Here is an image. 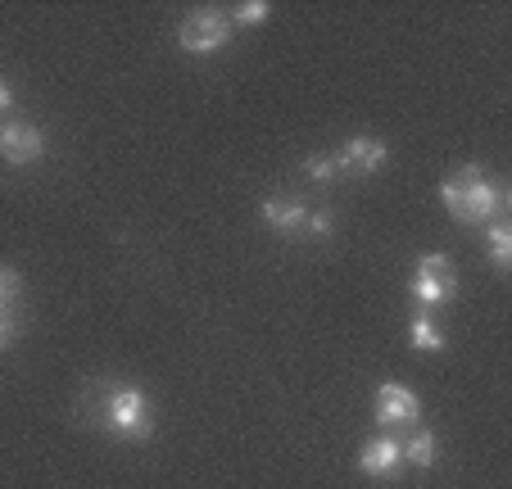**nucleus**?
I'll return each instance as SVG.
<instances>
[{"label": "nucleus", "mask_w": 512, "mask_h": 489, "mask_svg": "<svg viewBox=\"0 0 512 489\" xmlns=\"http://www.w3.org/2000/svg\"><path fill=\"white\" fill-rule=\"evenodd\" d=\"M404 444V462L408 467H431L435 462V435L431 431H413V440H399Z\"/></svg>", "instance_id": "f8f14e48"}, {"label": "nucleus", "mask_w": 512, "mask_h": 489, "mask_svg": "<svg viewBox=\"0 0 512 489\" xmlns=\"http://www.w3.org/2000/svg\"><path fill=\"white\" fill-rule=\"evenodd\" d=\"M386 159H390V150H386V141H377V136H354V141L340 150V168H345V173H354V177L381 173V168H386Z\"/></svg>", "instance_id": "0eeeda50"}, {"label": "nucleus", "mask_w": 512, "mask_h": 489, "mask_svg": "<svg viewBox=\"0 0 512 489\" xmlns=\"http://www.w3.org/2000/svg\"><path fill=\"white\" fill-rule=\"evenodd\" d=\"M408 340H413V349H445V336L435 331V322H431V313L426 308H417V317H413V326H408Z\"/></svg>", "instance_id": "9d476101"}, {"label": "nucleus", "mask_w": 512, "mask_h": 489, "mask_svg": "<svg viewBox=\"0 0 512 489\" xmlns=\"http://www.w3.org/2000/svg\"><path fill=\"white\" fill-rule=\"evenodd\" d=\"M304 173H309L313 182H336V177H345V168H340V154H309Z\"/></svg>", "instance_id": "ddd939ff"}, {"label": "nucleus", "mask_w": 512, "mask_h": 489, "mask_svg": "<svg viewBox=\"0 0 512 489\" xmlns=\"http://www.w3.org/2000/svg\"><path fill=\"white\" fill-rule=\"evenodd\" d=\"M19 340V322L10 317V308H0V349H10Z\"/></svg>", "instance_id": "f3484780"}, {"label": "nucleus", "mask_w": 512, "mask_h": 489, "mask_svg": "<svg viewBox=\"0 0 512 489\" xmlns=\"http://www.w3.org/2000/svg\"><path fill=\"white\" fill-rule=\"evenodd\" d=\"M413 299L422 308H440L454 299L458 290V277H454V259L449 254H422L417 259V272H413Z\"/></svg>", "instance_id": "7ed1b4c3"}, {"label": "nucleus", "mask_w": 512, "mask_h": 489, "mask_svg": "<svg viewBox=\"0 0 512 489\" xmlns=\"http://www.w3.org/2000/svg\"><path fill=\"white\" fill-rule=\"evenodd\" d=\"M304 218H309V204L295 200V195H272L263 200V222L272 231H304Z\"/></svg>", "instance_id": "1a4fd4ad"}, {"label": "nucleus", "mask_w": 512, "mask_h": 489, "mask_svg": "<svg viewBox=\"0 0 512 489\" xmlns=\"http://www.w3.org/2000/svg\"><path fill=\"white\" fill-rule=\"evenodd\" d=\"M232 19L227 14H209V10H200V14H191V19L177 28V46L186 50V55H213V50H223L227 41H232Z\"/></svg>", "instance_id": "20e7f679"}, {"label": "nucleus", "mask_w": 512, "mask_h": 489, "mask_svg": "<svg viewBox=\"0 0 512 489\" xmlns=\"http://www.w3.org/2000/svg\"><path fill=\"white\" fill-rule=\"evenodd\" d=\"M485 245H490L494 268L508 272V268H512V227H508V222H494L490 236H485Z\"/></svg>", "instance_id": "9b49d317"}, {"label": "nucleus", "mask_w": 512, "mask_h": 489, "mask_svg": "<svg viewBox=\"0 0 512 489\" xmlns=\"http://www.w3.org/2000/svg\"><path fill=\"white\" fill-rule=\"evenodd\" d=\"M372 413H377V422L386 426H417L422 422V399H417L408 385H395V381H386L377 390V403H372Z\"/></svg>", "instance_id": "423d86ee"}, {"label": "nucleus", "mask_w": 512, "mask_h": 489, "mask_svg": "<svg viewBox=\"0 0 512 489\" xmlns=\"http://www.w3.org/2000/svg\"><path fill=\"white\" fill-rule=\"evenodd\" d=\"M399 467H404V444L395 435H381V440L358 449V471L363 476H395Z\"/></svg>", "instance_id": "6e6552de"}, {"label": "nucleus", "mask_w": 512, "mask_h": 489, "mask_svg": "<svg viewBox=\"0 0 512 489\" xmlns=\"http://www.w3.org/2000/svg\"><path fill=\"white\" fill-rule=\"evenodd\" d=\"M14 105V87H10V77H0V114Z\"/></svg>", "instance_id": "a211bd4d"}, {"label": "nucleus", "mask_w": 512, "mask_h": 489, "mask_svg": "<svg viewBox=\"0 0 512 489\" xmlns=\"http://www.w3.org/2000/svg\"><path fill=\"white\" fill-rule=\"evenodd\" d=\"M46 132L32 123H0V159L10 163V168H28L46 154Z\"/></svg>", "instance_id": "39448f33"}, {"label": "nucleus", "mask_w": 512, "mask_h": 489, "mask_svg": "<svg viewBox=\"0 0 512 489\" xmlns=\"http://www.w3.org/2000/svg\"><path fill=\"white\" fill-rule=\"evenodd\" d=\"M105 431H114L118 440H150L155 435V417H150V399L136 385H118V390L105 394Z\"/></svg>", "instance_id": "f03ea898"}, {"label": "nucleus", "mask_w": 512, "mask_h": 489, "mask_svg": "<svg viewBox=\"0 0 512 489\" xmlns=\"http://www.w3.org/2000/svg\"><path fill=\"white\" fill-rule=\"evenodd\" d=\"M19 290H23L19 272H14V268H0V308H10L14 299H19Z\"/></svg>", "instance_id": "dca6fc26"}, {"label": "nucleus", "mask_w": 512, "mask_h": 489, "mask_svg": "<svg viewBox=\"0 0 512 489\" xmlns=\"http://www.w3.org/2000/svg\"><path fill=\"white\" fill-rule=\"evenodd\" d=\"M304 231H309V236H331V231H336V213L309 209V218H304Z\"/></svg>", "instance_id": "2eb2a0df"}, {"label": "nucleus", "mask_w": 512, "mask_h": 489, "mask_svg": "<svg viewBox=\"0 0 512 489\" xmlns=\"http://www.w3.org/2000/svg\"><path fill=\"white\" fill-rule=\"evenodd\" d=\"M440 200H445V209L454 213L458 222L472 227V222L499 218L503 204H508V195H503V186H494L490 177L481 173V163H467V168H458V173L440 186Z\"/></svg>", "instance_id": "f257e3e1"}, {"label": "nucleus", "mask_w": 512, "mask_h": 489, "mask_svg": "<svg viewBox=\"0 0 512 489\" xmlns=\"http://www.w3.org/2000/svg\"><path fill=\"white\" fill-rule=\"evenodd\" d=\"M272 5H263V0H250V5H241V10L232 14V28H259V23H268Z\"/></svg>", "instance_id": "4468645a"}]
</instances>
